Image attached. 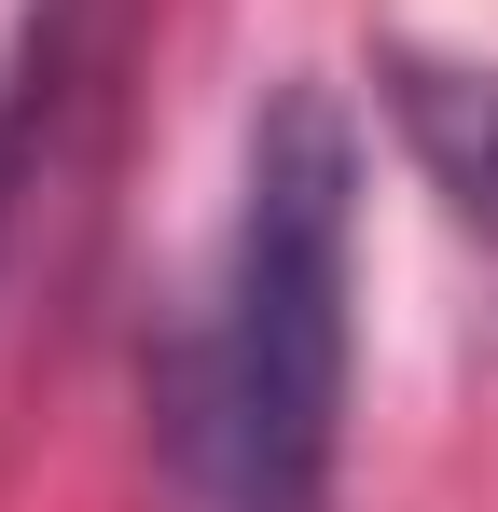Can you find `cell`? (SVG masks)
<instances>
[{
	"label": "cell",
	"instance_id": "obj_1",
	"mask_svg": "<svg viewBox=\"0 0 498 512\" xmlns=\"http://www.w3.org/2000/svg\"><path fill=\"white\" fill-rule=\"evenodd\" d=\"M346 236L360 139L319 84H277L249 125L222 291L180 346V457L222 512H319L346 443Z\"/></svg>",
	"mask_w": 498,
	"mask_h": 512
},
{
	"label": "cell",
	"instance_id": "obj_2",
	"mask_svg": "<svg viewBox=\"0 0 498 512\" xmlns=\"http://www.w3.org/2000/svg\"><path fill=\"white\" fill-rule=\"evenodd\" d=\"M388 125L402 153L443 180V208L498 250V70H457V56H388Z\"/></svg>",
	"mask_w": 498,
	"mask_h": 512
},
{
	"label": "cell",
	"instance_id": "obj_3",
	"mask_svg": "<svg viewBox=\"0 0 498 512\" xmlns=\"http://www.w3.org/2000/svg\"><path fill=\"white\" fill-rule=\"evenodd\" d=\"M28 84H42V14H0V180H14V125H28Z\"/></svg>",
	"mask_w": 498,
	"mask_h": 512
}]
</instances>
